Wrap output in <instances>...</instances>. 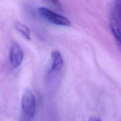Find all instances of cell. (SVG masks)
Segmentation results:
<instances>
[{"label": "cell", "mask_w": 121, "mask_h": 121, "mask_svg": "<svg viewBox=\"0 0 121 121\" xmlns=\"http://www.w3.org/2000/svg\"><path fill=\"white\" fill-rule=\"evenodd\" d=\"M15 27L17 30L23 36L26 40H30V32L28 27L24 24L20 22H16L15 23Z\"/></svg>", "instance_id": "6"}, {"label": "cell", "mask_w": 121, "mask_h": 121, "mask_svg": "<svg viewBox=\"0 0 121 121\" xmlns=\"http://www.w3.org/2000/svg\"></svg>", "instance_id": "10"}, {"label": "cell", "mask_w": 121, "mask_h": 121, "mask_svg": "<svg viewBox=\"0 0 121 121\" xmlns=\"http://www.w3.org/2000/svg\"><path fill=\"white\" fill-rule=\"evenodd\" d=\"M115 13L116 18L120 22H121V0H117L115 2Z\"/></svg>", "instance_id": "7"}, {"label": "cell", "mask_w": 121, "mask_h": 121, "mask_svg": "<svg viewBox=\"0 0 121 121\" xmlns=\"http://www.w3.org/2000/svg\"><path fill=\"white\" fill-rule=\"evenodd\" d=\"M110 27L114 37L121 47V22L115 17L112 18L110 20Z\"/></svg>", "instance_id": "5"}, {"label": "cell", "mask_w": 121, "mask_h": 121, "mask_svg": "<svg viewBox=\"0 0 121 121\" xmlns=\"http://www.w3.org/2000/svg\"><path fill=\"white\" fill-rule=\"evenodd\" d=\"M49 2H50L51 4H52V5L54 7H55L56 9H59V10H62V7L61 4L59 3V1H49Z\"/></svg>", "instance_id": "8"}, {"label": "cell", "mask_w": 121, "mask_h": 121, "mask_svg": "<svg viewBox=\"0 0 121 121\" xmlns=\"http://www.w3.org/2000/svg\"><path fill=\"white\" fill-rule=\"evenodd\" d=\"M24 53L18 44L14 43L11 46L9 52V61L13 67H18L23 60Z\"/></svg>", "instance_id": "3"}, {"label": "cell", "mask_w": 121, "mask_h": 121, "mask_svg": "<svg viewBox=\"0 0 121 121\" xmlns=\"http://www.w3.org/2000/svg\"><path fill=\"white\" fill-rule=\"evenodd\" d=\"M38 11L41 16L53 24L60 26H70L71 24L68 18L58 14L49 8L40 7L38 9Z\"/></svg>", "instance_id": "2"}, {"label": "cell", "mask_w": 121, "mask_h": 121, "mask_svg": "<svg viewBox=\"0 0 121 121\" xmlns=\"http://www.w3.org/2000/svg\"><path fill=\"white\" fill-rule=\"evenodd\" d=\"M88 121H101L97 118H95V117H91V118H90V119L88 120Z\"/></svg>", "instance_id": "9"}, {"label": "cell", "mask_w": 121, "mask_h": 121, "mask_svg": "<svg viewBox=\"0 0 121 121\" xmlns=\"http://www.w3.org/2000/svg\"><path fill=\"white\" fill-rule=\"evenodd\" d=\"M52 64L49 70V73H53L58 72L62 69L64 65V60L59 51L55 50L51 54Z\"/></svg>", "instance_id": "4"}, {"label": "cell", "mask_w": 121, "mask_h": 121, "mask_svg": "<svg viewBox=\"0 0 121 121\" xmlns=\"http://www.w3.org/2000/svg\"><path fill=\"white\" fill-rule=\"evenodd\" d=\"M21 113L20 121H32L36 109L35 96L30 89H26L23 93L21 100Z\"/></svg>", "instance_id": "1"}]
</instances>
